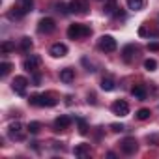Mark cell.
I'll return each mask as SVG.
<instances>
[{"label": "cell", "instance_id": "cell-1", "mask_svg": "<svg viewBox=\"0 0 159 159\" xmlns=\"http://www.w3.org/2000/svg\"><path fill=\"white\" fill-rule=\"evenodd\" d=\"M30 105H34V107H54L56 103H58V99L54 98V94H51V92H47V94H34V96H30Z\"/></svg>", "mask_w": 159, "mask_h": 159}, {"label": "cell", "instance_id": "cell-2", "mask_svg": "<svg viewBox=\"0 0 159 159\" xmlns=\"http://www.w3.org/2000/svg\"><path fill=\"white\" fill-rule=\"evenodd\" d=\"M86 36H90V28L86 25H81V23L69 25V28H67V38L69 39H81V38H86Z\"/></svg>", "mask_w": 159, "mask_h": 159}, {"label": "cell", "instance_id": "cell-3", "mask_svg": "<svg viewBox=\"0 0 159 159\" xmlns=\"http://www.w3.org/2000/svg\"><path fill=\"white\" fill-rule=\"evenodd\" d=\"M90 10V0H71L69 2V11L71 13H79V15H84Z\"/></svg>", "mask_w": 159, "mask_h": 159}, {"label": "cell", "instance_id": "cell-4", "mask_svg": "<svg viewBox=\"0 0 159 159\" xmlns=\"http://www.w3.org/2000/svg\"><path fill=\"white\" fill-rule=\"evenodd\" d=\"M98 47L101 51H105V52H112V51H116L118 43H116V39L112 36H101L99 41H98Z\"/></svg>", "mask_w": 159, "mask_h": 159}, {"label": "cell", "instance_id": "cell-5", "mask_svg": "<svg viewBox=\"0 0 159 159\" xmlns=\"http://www.w3.org/2000/svg\"><path fill=\"white\" fill-rule=\"evenodd\" d=\"M26 86H28V81H26V77H23V75L15 77V79H13V83H11L13 92L19 94V96H25V94H26Z\"/></svg>", "mask_w": 159, "mask_h": 159}, {"label": "cell", "instance_id": "cell-6", "mask_svg": "<svg viewBox=\"0 0 159 159\" xmlns=\"http://www.w3.org/2000/svg\"><path fill=\"white\" fill-rule=\"evenodd\" d=\"M54 28H56V23H54V19H51V17H43V19L39 21V25H38V30H39L41 34H51V32H54Z\"/></svg>", "mask_w": 159, "mask_h": 159}, {"label": "cell", "instance_id": "cell-7", "mask_svg": "<svg viewBox=\"0 0 159 159\" xmlns=\"http://www.w3.org/2000/svg\"><path fill=\"white\" fill-rule=\"evenodd\" d=\"M111 109H112V112H114L116 116H127V114H129V105H127V101H124V99H116Z\"/></svg>", "mask_w": 159, "mask_h": 159}, {"label": "cell", "instance_id": "cell-8", "mask_svg": "<svg viewBox=\"0 0 159 159\" xmlns=\"http://www.w3.org/2000/svg\"><path fill=\"white\" fill-rule=\"evenodd\" d=\"M120 148H122V152H124L125 155H131V153L137 152V140H135L133 137H127V139H124V140L120 142Z\"/></svg>", "mask_w": 159, "mask_h": 159}, {"label": "cell", "instance_id": "cell-9", "mask_svg": "<svg viewBox=\"0 0 159 159\" xmlns=\"http://www.w3.org/2000/svg\"><path fill=\"white\" fill-rule=\"evenodd\" d=\"M8 133H10V137H11V139H17V140H23V139H25L23 124H21V122H13V124H10Z\"/></svg>", "mask_w": 159, "mask_h": 159}, {"label": "cell", "instance_id": "cell-10", "mask_svg": "<svg viewBox=\"0 0 159 159\" xmlns=\"http://www.w3.org/2000/svg\"><path fill=\"white\" fill-rule=\"evenodd\" d=\"M15 8H17L23 15H26V13H30V11L34 10V0H17Z\"/></svg>", "mask_w": 159, "mask_h": 159}, {"label": "cell", "instance_id": "cell-11", "mask_svg": "<svg viewBox=\"0 0 159 159\" xmlns=\"http://www.w3.org/2000/svg\"><path fill=\"white\" fill-rule=\"evenodd\" d=\"M49 52H51V56H54V58H62V56L67 54V47H66L64 43H54Z\"/></svg>", "mask_w": 159, "mask_h": 159}, {"label": "cell", "instance_id": "cell-12", "mask_svg": "<svg viewBox=\"0 0 159 159\" xmlns=\"http://www.w3.org/2000/svg\"><path fill=\"white\" fill-rule=\"evenodd\" d=\"M39 64H41L39 56H30V58H26V60L23 62V66H25L26 71H36V69L39 67Z\"/></svg>", "mask_w": 159, "mask_h": 159}, {"label": "cell", "instance_id": "cell-13", "mask_svg": "<svg viewBox=\"0 0 159 159\" xmlns=\"http://www.w3.org/2000/svg\"><path fill=\"white\" fill-rule=\"evenodd\" d=\"M69 125H71V118H69V116H58V118L54 120V127H56L58 131L67 129Z\"/></svg>", "mask_w": 159, "mask_h": 159}, {"label": "cell", "instance_id": "cell-14", "mask_svg": "<svg viewBox=\"0 0 159 159\" xmlns=\"http://www.w3.org/2000/svg\"><path fill=\"white\" fill-rule=\"evenodd\" d=\"M131 94H133L137 99H146L148 90H146V86H144V84H135V86L131 88Z\"/></svg>", "mask_w": 159, "mask_h": 159}, {"label": "cell", "instance_id": "cell-15", "mask_svg": "<svg viewBox=\"0 0 159 159\" xmlns=\"http://www.w3.org/2000/svg\"><path fill=\"white\" fill-rule=\"evenodd\" d=\"M73 79H75V71H73L71 67H66V69L60 71V81H62V83H71Z\"/></svg>", "mask_w": 159, "mask_h": 159}, {"label": "cell", "instance_id": "cell-16", "mask_svg": "<svg viewBox=\"0 0 159 159\" xmlns=\"http://www.w3.org/2000/svg\"><path fill=\"white\" fill-rule=\"evenodd\" d=\"M101 88L105 92H112L116 88V83H114V79L112 77H103V81H101Z\"/></svg>", "mask_w": 159, "mask_h": 159}, {"label": "cell", "instance_id": "cell-17", "mask_svg": "<svg viewBox=\"0 0 159 159\" xmlns=\"http://www.w3.org/2000/svg\"><path fill=\"white\" fill-rule=\"evenodd\" d=\"M73 153H75L77 157H86V155L90 153V146H88V144H81V146H75Z\"/></svg>", "mask_w": 159, "mask_h": 159}, {"label": "cell", "instance_id": "cell-18", "mask_svg": "<svg viewBox=\"0 0 159 159\" xmlns=\"http://www.w3.org/2000/svg\"><path fill=\"white\" fill-rule=\"evenodd\" d=\"M114 10H118V8H116V0H105V4H103V11H105L107 15H112V13H114Z\"/></svg>", "mask_w": 159, "mask_h": 159}, {"label": "cell", "instance_id": "cell-19", "mask_svg": "<svg viewBox=\"0 0 159 159\" xmlns=\"http://www.w3.org/2000/svg\"><path fill=\"white\" fill-rule=\"evenodd\" d=\"M135 52H137V47H135V45H127V47L124 49V60H125V62H131V58H133Z\"/></svg>", "mask_w": 159, "mask_h": 159}, {"label": "cell", "instance_id": "cell-20", "mask_svg": "<svg viewBox=\"0 0 159 159\" xmlns=\"http://www.w3.org/2000/svg\"><path fill=\"white\" fill-rule=\"evenodd\" d=\"M142 6H144V0H127V8L133 10V11L142 10Z\"/></svg>", "mask_w": 159, "mask_h": 159}, {"label": "cell", "instance_id": "cell-21", "mask_svg": "<svg viewBox=\"0 0 159 159\" xmlns=\"http://www.w3.org/2000/svg\"><path fill=\"white\" fill-rule=\"evenodd\" d=\"M15 49V43L13 41H4L2 45H0V51H2V54H8V52H11Z\"/></svg>", "mask_w": 159, "mask_h": 159}, {"label": "cell", "instance_id": "cell-22", "mask_svg": "<svg viewBox=\"0 0 159 159\" xmlns=\"http://www.w3.org/2000/svg\"><path fill=\"white\" fill-rule=\"evenodd\" d=\"M32 45H34V43H32L30 38H23V39H21V49H23L25 52H28V51L32 49Z\"/></svg>", "mask_w": 159, "mask_h": 159}, {"label": "cell", "instance_id": "cell-23", "mask_svg": "<svg viewBox=\"0 0 159 159\" xmlns=\"http://www.w3.org/2000/svg\"><path fill=\"white\" fill-rule=\"evenodd\" d=\"M13 66L10 64V62H2V64H0V75H2V77H6L8 73H10V69H11Z\"/></svg>", "mask_w": 159, "mask_h": 159}, {"label": "cell", "instance_id": "cell-24", "mask_svg": "<svg viewBox=\"0 0 159 159\" xmlns=\"http://www.w3.org/2000/svg\"><path fill=\"white\" fill-rule=\"evenodd\" d=\"M155 67H157V62H155L153 58L144 60V69H148V71H155Z\"/></svg>", "mask_w": 159, "mask_h": 159}, {"label": "cell", "instance_id": "cell-25", "mask_svg": "<svg viewBox=\"0 0 159 159\" xmlns=\"http://www.w3.org/2000/svg\"><path fill=\"white\" fill-rule=\"evenodd\" d=\"M150 114H152L150 109H139V111H137V118H139V120H148Z\"/></svg>", "mask_w": 159, "mask_h": 159}, {"label": "cell", "instance_id": "cell-26", "mask_svg": "<svg viewBox=\"0 0 159 159\" xmlns=\"http://www.w3.org/2000/svg\"><path fill=\"white\" fill-rule=\"evenodd\" d=\"M39 129H41V125H39L38 122H30V124H28V131H30L32 135H36V133H39Z\"/></svg>", "mask_w": 159, "mask_h": 159}, {"label": "cell", "instance_id": "cell-27", "mask_svg": "<svg viewBox=\"0 0 159 159\" xmlns=\"http://www.w3.org/2000/svg\"><path fill=\"white\" fill-rule=\"evenodd\" d=\"M79 127H81L79 131H81L83 135H86V133H88V127H86V122H84V120H79Z\"/></svg>", "mask_w": 159, "mask_h": 159}, {"label": "cell", "instance_id": "cell-28", "mask_svg": "<svg viewBox=\"0 0 159 159\" xmlns=\"http://www.w3.org/2000/svg\"><path fill=\"white\" fill-rule=\"evenodd\" d=\"M111 129H112V131H124V125H122V124H112Z\"/></svg>", "mask_w": 159, "mask_h": 159}, {"label": "cell", "instance_id": "cell-29", "mask_svg": "<svg viewBox=\"0 0 159 159\" xmlns=\"http://www.w3.org/2000/svg\"><path fill=\"white\" fill-rule=\"evenodd\" d=\"M148 49H150V51H159V43H150Z\"/></svg>", "mask_w": 159, "mask_h": 159}, {"label": "cell", "instance_id": "cell-30", "mask_svg": "<svg viewBox=\"0 0 159 159\" xmlns=\"http://www.w3.org/2000/svg\"><path fill=\"white\" fill-rule=\"evenodd\" d=\"M56 10L62 11V13H66V6H64V4H56Z\"/></svg>", "mask_w": 159, "mask_h": 159}]
</instances>
